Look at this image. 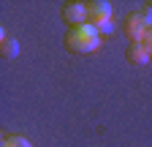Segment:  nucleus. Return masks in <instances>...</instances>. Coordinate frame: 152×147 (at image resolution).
<instances>
[{
    "instance_id": "1",
    "label": "nucleus",
    "mask_w": 152,
    "mask_h": 147,
    "mask_svg": "<svg viewBox=\"0 0 152 147\" xmlns=\"http://www.w3.org/2000/svg\"><path fill=\"white\" fill-rule=\"evenodd\" d=\"M63 44L73 54H90V52H95L101 46V33L95 30L90 22L79 25V27H68V33L63 35Z\"/></svg>"
},
{
    "instance_id": "2",
    "label": "nucleus",
    "mask_w": 152,
    "mask_h": 147,
    "mask_svg": "<svg viewBox=\"0 0 152 147\" xmlns=\"http://www.w3.org/2000/svg\"><path fill=\"white\" fill-rule=\"evenodd\" d=\"M87 14H90V25L92 27L114 22V8L106 3V0H92V3H87Z\"/></svg>"
},
{
    "instance_id": "3",
    "label": "nucleus",
    "mask_w": 152,
    "mask_h": 147,
    "mask_svg": "<svg viewBox=\"0 0 152 147\" xmlns=\"http://www.w3.org/2000/svg\"><path fill=\"white\" fill-rule=\"evenodd\" d=\"M147 30H149V25H147V19H144L141 14L125 16V35L130 38V44H141L144 35H147Z\"/></svg>"
},
{
    "instance_id": "4",
    "label": "nucleus",
    "mask_w": 152,
    "mask_h": 147,
    "mask_svg": "<svg viewBox=\"0 0 152 147\" xmlns=\"http://www.w3.org/2000/svg\"><path fill=\"white\" fill-rule=\"evenodd\" d=\"M63 19H65V25H71V27H79V25H87L90 22V14H87V3H65L63 6Z\"/></svg>"
},
{
    "instance_id": "5",
    "label": "nucleus",
    "mask_w": 152,
    "mask_h": 147,
    "mask_svg": "<svg viewBox=\"0 0 152 147\" xmlns=\"http://www.w3.org/2000/svg\"><path fill=\"white\" fill-rule=\"evenodd\" d=\"M125 57H128V63H133V65H147V63L152 60V54L144 49V44H130L128 52H125Z\"/></svg>"
},
{
    "instance_id": "6",
    "label": "nucleus",
    "mask_w": 152,
    "mask_h": 147,
    "mask_svg": "<svg viewBox=\"0 0 152 147\" xmlns=\"http://www.w3.org/2000/svg\"><path fill=\"white\" fill-rule=\"evenodd\" d=\"M0 52H3V57H6V60H14L16 54H19V41L11 38L6 30L0 33Z\"/></svg>"
},
{
    "instance_id": "7",
    "label": "nucleus",
    "mask_w": 152,
    "mask_h": 147,
    "mask_svg": "<svg viewBox=\"0 0 152 147\" xmlns=\"http://www.w3.org/2000/svg\"><path fill=\"white\" fill-rule=\"evenodd\" d=\"M0 147H33L27 136H19V134H8L0 139Z\"/></svg>"
},
{
    "instance_id": "8",
    "label": "nucleus",
    "mask_w": 152,
    "mask_h": 147,
    "mask_svg": "<svg viewBox=\"0 0 152 147\" xmlns=\"http://www.w3.org/2000/svg\"><path fill=\"white\" fill-rule=\"evenodd\" d=\"M95 30L101 33V38H106V35H111V33H114V22H106V25H98Z\"/></svg>"
},
{
    "instance_id": "9",
    "label": "nucleus",
    "mask_w": 152,
    "mask_h": 147,
    "mask_svg": "<svg viewBox=\"0 0 152 147\" xmlns=\"http://www.w3.org/2000/svg\"><path fill=\"white\" fill-rule=\"evenodd\" d=\"M141 44H144V49H147V52L152 54V27L147 30V35H144V41H141Z\"/></svg>"
},
{
    "instance_id": "10",
    "label": "nucleus",
    "mask_w": 152,
    "mask_h": 147,
    "mask_svg": "<svg viewBox=\"0 0 152 147\" xmlns=\"http://www.w3.org/2000/svg\"><path fill=\"white\" fill-rule=\"evenodd\" d=\"M141 16H144V19H147V25L152 27V3H149V6H147V8L141 11Z\"/></svg>"
}]
</instances>
